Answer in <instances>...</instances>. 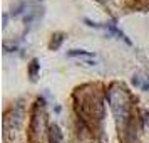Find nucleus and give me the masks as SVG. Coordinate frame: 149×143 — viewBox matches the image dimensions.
<instances>
[{
    "mask_svg": "<svg viewBox=\"0 0 149 143\" xmlns=\"http://www.w3.org/2000/svg\"><path fill=\"white\" fill-rule=\"evenodd\" d=\"M67 56L70 57H75V56H86V57H91V56H94L92 52H89V51H82V49H74V51H69Z\"/></svg>",
    "mask_w": 149,
    "mask_h": 143,
    "instance_id": "nucleus-1",
    "label": "nucleus"
},
{
    "mask_svg": "<svg viewBox=\"0 0 149 143\" xmlns=\"http://www.w3.org/2000/svg\"><path fill=\"white\" fill-rule=\"evenodd\" d=\"M37 69H39V61L34 59V61L30 62V77L35 79V76H37Z\"/></svg>",
    "mask_w": 149,
    "mask_h": 143,
    "instance_id": "nucleus-2",
    "label": "nucleus"
}]
</instances>
